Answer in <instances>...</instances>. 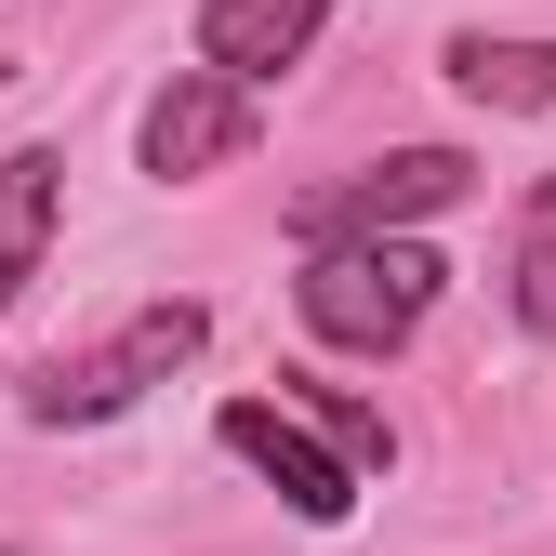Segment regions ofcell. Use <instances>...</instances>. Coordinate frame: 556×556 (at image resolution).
Listing matches in <instances>:
<instances>
[{
	"mask_svg": "<svg viewBox=\"0 0 556 556\" xmlns=\"http://www.w3.org/2000/svg\"><path fill=\"white\" fill-rule=\"evenodd\" d=\"M438 292H451V265L410 239V226L397 239H331L292 278V305H305V331L331 344V358H397V344L438 318Z\"/></svg>",
	"mask_w": 556,
	"mask_h": 556,
	"instance_id": "6da1fadb",
	"label": "cell"
},
{
	"mask_svg": "<svg viewBox=\"0 0 556 556\" xmlns=\"http://www.w3.org/2000/svg\"><path fill=\"white\" fill-rule=\"evenodd\" d=\"M464 186H477V160H464V147H397V160H371V173L305 186V199H292V239H305V252H331V239H397V226L451 213Z\"/></svg>",
	"mask_w": 556,
	"mask_h": 556,
	"instance_id": "7a4b0ae2",
	"label": "cell"
},
{
	"mask_svg": "<svg viewBox=\"0 0 556 556\" xmlns=\"http://www.w3.org/2000/svg\"><path fill=\"white\" fill-rule=\"evenodd\" d=\"M252 477H278V504H292L305 530H344V504H358V451H344V438H318L305 425V397H226V425H213Z\"/></svg>",
	"mask_w": 556,
	"mask_h": 556,
	"instance_id": "3957f363",
	"label": "cell"
},
{
	"mask_svg": "<svg viewBox=\"0 0 556 556\" xmlns=\"http://www.w3.org/2000/svg\"><path fill=\"white\" fill-rule=\"evenodd\" d=\"M199 344H213V318H199V305H147V318H119L80 371H53L27 410H40V425H106V410H132L147 384H173Z\"/></svg>",
	"mask_w": 556,
	"mask_h": 556,
	"instance_id": "277c9868",
	"label": "cell"
},
{
	"mask_svg": "<svg viewBox=\"0 0 556 556\" xmlns=\"http://www.w3.org/2000/svg\"><path fill=\"white\" fill-rule=\"evenodd\" d=\"M239 147H252V80H226V66H173V80L147 93V119H132V160H147L160 186L226 173Z\"/></svg>",
	"mask_w": 556,
	"mask_h": 556,
	"instance_id": "5b68a950",
	"label": "cell"
},
{
	"mask_svg": "<svg viewBox=\"0 0 556 556\" xmlns=\"http://www.w3.org/2000/svg\"><path fill=\"white\" fill-rule=\"evenodd\" d=\"M331 27V0H199V66H226V80H278V66H305V40Z\"/></svg>",
	"mask_w": 556,
	"mask_h": 556,
	"instance_id": "8992f818",
	"label": "cell"
},
{
	"mask_svg": "<svg viewBox=\"0 0 556 556\" xmlns=\"http://www.w3.org/2000/svg\"><path fill=\"white\" fill-rule=\"evenodd\" d=\"M53 213H66V160L53 147H14V160H0V318H14V292L40 278Z\"/></svg>",
	"mask_w": 556,
	"mask_h": 556,
	"instance_id": "52a82bcc",
	"label": "cell"
},
{
	"mask_svg": "<svg viewBox=\"0 0 556 556\" xmlns=\"http://www.w3.org/2000/svg\"><path fill=\"white\" fill-rule=\"evenodd\" d=\"M451 93H464V106H504V119L556 106V40H504V27H464V40H451Z\"/></svg>",
	"mask_w": 556,
	"mask_h": 556,
	"instance_id": "ba28073f",
	"label": "cell"
},
{
	"mask_svg": "<svg viewBox=\"0 0 556 556\" xmlns=\"http://www.w3.org/2000/svg\"><path fill=\"white\" fill-rule=\"evenodd\" d=\"M517 331L556 344V173L530 186V213H517Z\"/></svg>",
	"mask_w": 556,
	"mask_h": 556,
	"instance_id": "9c48e42d",
	"label": "cell"
},
{
	"mask_svg": "<svg viewBox=\"0 0 556 556\" xmlns=\"http://www.w3.org/2000/svg\"><path fill=\"white\" fill-rule=\"evenodd\" d=\"M292 397H305V410H318V425H331L344 451H358V464H384V451H397V438L371 425V410H358V397H331V384H292Z\"/></svg>",
	"mask_w": 556,
	"mask_h": 556,
	"instance_id": "30bf717a",
	"label": "cell"
},
{
	"mask_svg": "<svg viewBox=\"0 0 556 556\" xmlns=\"http://www.w3.org/2000/svg\"><path fill=\"white\" fill-rule=\"evenodd\" d=\"M0 80H14V53H0Z\"/></svg>",
	"mask_w": 556,
	"mask_h": 556,
	"instance_id": "8fae6325",
	"label": "cell"
}]
</instances>
